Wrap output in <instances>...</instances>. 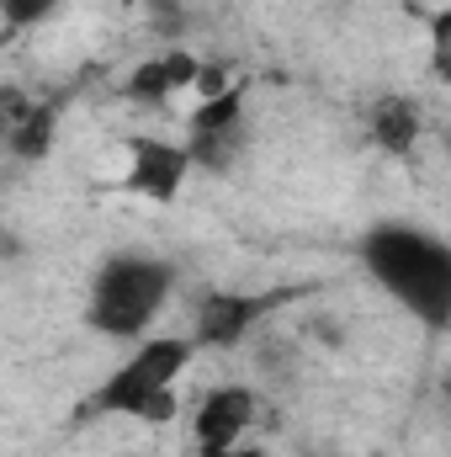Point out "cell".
<instances>
[{
  "label": "cell",
  "mask_w": 451,
  "mask_h": 457,
  "mask_svg": "<svg viewBox=\"0 0 451 457\" xmlns=\"http://www.w3.org/2000/svg\"><path fill=\"white\" fill-rule=\"evenodd\" d=\"M366 277L420 325L447 330L451 325V245L414 224H377L356 245Z\"/></svg>",
  "instance_id": "1"
},
{
  "label": "cell",
  "mask_w": 451,
  "mask_h": 457,
  "mask_svg": "<svg viewBox=\"0 0 451 457\" xmlns=\"http://www.w3.org/2000/svg\"><path fill=\"white\" fill-rule=\"evenodd\" d=\"M197 351L202 345L192 336H149V341H138L96 383V394L86 399V415H117V420H144V426L176 420V383L186 378Z\"/></svg>",
  "instance_id": "2"
},
{
  "label": "cell",
  "mask_w": 451,
  "mask_h": 457,
  "mask_svg": "<svg viewBox=\"0 0 451 457\" xmlns=\"http://www.w3.org/2000/svg\"><path fill=\"white\" fill-rule=\"evenodd\" d=\"M176 293V266L165 255H149V250H117L107 255L96 271H91V287H86V325L102 336V341H138L165 298Z\"/></svg>",
  "instance_id": "3"
},
{
  "label": "cell",
  "mask_w": 451,
  "mask_h": 457,
  "mask_svg": "<svg viewBox=\"0 0 451 457\" xmlns=\"http://www.w3.org/2000/svg\"><path fill=\"white\" fill-rule=\"evenodd\" d=\"M127 149V170H122V187L144 203H176L186 176L197 170L186 138H160V133H138L122 144Z\"/></svg>",
  "instance_id": "4"
},
{
  "label": "cell",
  "mask_w": 451,
  "mask_h": 457,
  "mask_svg": "<svg viewBox=\"0 0 451 457\" xmlns=\"http://www.w3.org/2000/svg\"><path fill=\"white\" fill-rule=\"evenodd\" d=\"M282 298H266V293H228L213 287L192 303V341L202 351H239L260 330V320L276 309Z\"/></svg>",
  "instance_id": "5"
},
{
  "label": "cell",
  "mask_w": 451,
  "mask_h": 457,
  "mask_svg": "<svg viewBox=\"0 0 451 457\" xmlns=\"http://www.w3.org/2000/svg\"><path fill=\"white\" fill-rule=\"evenodd\" d=\"M255 415H260V394L250 383H213L192 410V447L197 453L244 447V436L255 431Z\"/></svg>",
  "instance_id": "6"
},
{
  "label": "cell",
  "mask_w": 451,
  "mask_h": 457,
  "mask_svg": "<svg viewBox=\"0 0 451 457\" xmlns=\"http://www.w3.org/2000/svg\"><path fill=\"white\" fill-rule=\"evenodd\" d=\"M197 75H202V59L192 48H165L154 59H138L122 80V96L138 102V107H165L170 96H186L197 91Z\"/></svg>",
  "instance_id": "7"
},
{
  "label": "cell",
  "mask_w": 451,
  "mask_h": 457,
  "mask_svg": "<svg viewBox=\"0 0 451 457\" xmlns=\"http://www.w3.org/2000/svg\"><path fill=\"white\" fill-rule=\"evenodd\" d=\"M366 128H372V144H377L382 154H414L420 138H425V117H420V107H414L409 96H382V102H372Z\"/></svg>",
  "instance_id": "8"
},
{
  "label": "cell",
  "mask_w": 451,
  "mask_h": 457,
  "mask_svg": "<svg viewBox=\"0 0 451 457\" xmlns=\"http://www.w3.org/2000/svg\"><path fill=\"white\" fill-rule=\"evenodd\" d=\"M228 128H244V91L234 86L213 102H197L186 117V138H202V133H228Z\"/></svg>",
  "instance_id": "9"
},
{
  "label": "cell",
  "mask_w": 451,
  "mask_h": 457,
  "mask_svg": "<svg viewBox=\"0 0 451 457\" xmlns=\"http://www.w3.org/2000/svg\"><path fill=\"white\" fill-rule=\"evenodd\" d=\"M64 11V0H0V16H5V32H32V27H48L53 16Z\"/></svg>",
  "instance_id": "10"
},
{
  "label": "cell",
  "mask_w": 451,
  "mask_h": 457,
  "mask_svg": "<svg viewBox=\"0 0 451 457\" xmlns=\"http://www.w3.org/2000/svg\"><path fill=\"white\" fill-rule=\"evenodd\" d=\"M430 75L451 86V5H441L430 16Z\"/></svg>",
  "instance_id": "11"
},
{
  "label": "cell",
  "mask_w": 451,
  "mask_h": 457,
  "mask_svg": "<svg viewBox=\"0 0 451 457\" xmlns=\"http://www.w3.org/2000/svg\"><path fill=\"white\" fill-rule=\"evenodd\" d=\"M197 457H271V453H266V447H250V442H244V447H228V453H197Z\"/></svg>",
  "instance_id": "12"
}]
</instances>
